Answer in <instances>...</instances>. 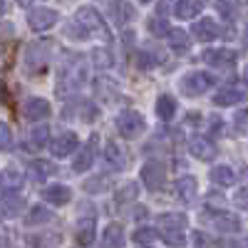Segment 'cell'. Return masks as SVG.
Wrapping results in <instances>:
<instances>
[{
    "mask_svg": "<svg viewBox=\"0 0 248 248\" xmlns=\"http://www.w3.org/2000/svg\"><path fill=\"white\" fill-rule=\"evenodd\" d=\"M179 87H181V94H186V97H199V94L209 92L214 87V75L194 70V72L181 77V85Z\"/></svg>",
    "mask_w": 248,
    "mask_h": 248,
    "instance_id": "obj_1",
    "label": "cell"
},
{
    "mask_svg": "<svg viewBox=\"0 0 248 248\" xmlns=\"http://www.w3.org/2000/svg\"><path fill=\"white\" fill-rule=\"evenodd\" d=\"M117 129L122 137L127 139H137L144 134V129H147V119H144V114H139L137 109H129V112H122L117 117Z\"/></svg>",
    "mask_w": 248,
    "mask_h": 248,
    "instance_id": "obj_2",
    "label": "cell"
},
{
    "mask_svg": "<svg viewBox=\"0 0 248 248\" xmlns=\"http://www.w3.org/2000/svg\"><path fill=\"white\" fill-rule=\"evenodd\" d=\"M52 55V43L50 40H35L25 47V65L28 70H43Z\"/></svg>",
    "mask_w": 248,
    "mask_h": 248,
    "instance_id": "obj_3",
    "label": "cell"
},
{
    "mask_svg": "<svg viewBox=\"0 0 248 248\" xmlns=\"http://www.w3.org/2000/svg\"><path fill=\"white\" fill-rule=\"evenodd\" d=\"M75 20H77V23L85 28L87 32H94V30H97L102 37H109V30H107L105 20H102V15H99L97 8H92V5H82V8L77 10Z\"/></svg>",
    "mask_w": 248,
    "mask_h": 248,
    "instance_id": "obj_4",
    "label": "cell"
},
{
    "mask_svg": "<svg viewBox=\"0 0 248 248\" xmlns=\"http://www.w3.org/2000/svg\"><path fill=\"white\" fill-rule=\"evenodd\" d=\"M164 179H167V167H164L161 161H147L141 167V181L147 184L149 191H159L164 186Z\"/></svg>",
    "mask_w": 248,
    "mask_h": 248,
    "instance_id": "obj_5",
    "label": "cell"
},
{
    "mask_svg": "<svg viewBox=\"0 0 248 248\" xmlns=\"http://www.w3.org/2000/svg\"><path fill=\"white\" fill-rule=\"evenodd\" d=\"M55 23H57V10H52V8H32L28 15V25L35 32H45Z\"/></svg>",
    "mask_w": 248,
    "mask_h": 248,
    "instance_id": "obj_6",
    "label": "cell"
},
{
    "mask_svg": "<svg viewBox=\"0 0 248 248\" xmlns=\"http://www.w3.org/2000/svg\"><path fill=\"white\" fill-rule=\"evenodd\" d=\"M23 114L28 122H40V119H47L52 114V107H50V102L43 99V97H30L25 99V105H23Z\"/></svg>",
    "mask_w": 248,
    "mask_h": 248,
    "instance_id": "obj_7",
    "label": "cell"
},
{
    "mask_svg": "<svg viewBox=\"0 0 248 248\" xmlns=\"http://www.w3.org/2000/svg\"><path fill=\"white\" fill-rule=\"evenodd\" d=\"M97 144H99V139H97V134H92L90 137V141L82 147L77 154H75V161H72V169L77 171V174H82V171H87L90 167H92V161H94V154H97Z\"/></svg>",
    "mask_w": 248,
    "mask_h": 248,
    "instance_id": "obj_8",
    "label": "cell"
},
{
    "mask_svg": "<svg viewBox=\"0 0 248 248\" xmlns=\"http://www.w3.org/2000/svg\"><path fill=\"white\" fill-rule=\"evenodd\" d=\"M134 5L127 3V0H114V3H109V17L114 20V25H129L134 20Z\"/></svg>",
    "mask_w": 248,
    "mask_h": 248,
    "instance_id": "obj_9",
    "label": "cell"
},
{
    "mask_svg": "<svg viewBox=\"0 0 248 248\" xmlns=\"http://www.w3.org/2000/svg\"><path fill=\"white\" fill-rule=\"evenodd\" d=\"M203 62H206V65H211V67H231V65H236V52L226 50V47L206 50L203 52Z\"/></svg>",
    "mask_w": 248,
    "mask_h": 248,
    "instance_id": "obj_10",
    "label": "cell"
},
{
    "mask_svg": "<svg viewBox=\"0 0 248 248\" xmlns=\"http://www.w3.org/2000/svg\"><path fill=\"white\" fill-rule=\"evenodd\" d=\"M75 147H77V134H75V132L60 134V137H55V141L50 144V149H52V154H55L57 159L70 156V154L75 152Z\"/></svg>",
    "mask_w": 248,
    "mask_h": 248,
    "instance_id": "obj_11",
    "label": "cell"
},
{
    "mask_svg": "<svg viewBox=\"0 0 248 248\" xmlns=\"http://www.w3.org/2000/svg\"><path fill=\"white\" fill-rule=\"evenodd\" d=\"M43 199L47 203H52V206H65V203H70L72 191H70V186H65V184H52V186H47V189L43 191Z\"/></svg>",
    "mask_w": 248,
    "mask_h": 248,
    "instance_id": "obj_12",
    "label": "cell"
},
{
    "mask_svg": "<svg viewBox=\"0 0 248 248\" xmlns=\"http://www.w3.org/2000/svg\"><path fill=\"white\" fill-rule=\"evenodd\" d=\"M194 37L196 40H201V43H209V40H216L218 35H221V28L214 23V20L211 17H201L199 20V23L194 25Z\"/></svg>",
    "mask_w": 248,
    "mask_h": 248,
    "instance_id": "obj_13",
    "label": "cell"
},
{
    "mask_svg": "<svg viewBox=\"0 0 248 248\" xmlns=\"http://www.w3.org/2000/svg\"><path fill=\"white\" fill-rule=\"evenodd\" d=\"M189 149H191V154L196 156V159H201V161H209V159H214L216 156V147L206 139V137H194L191 141H189Z\"/></svg>",
    "mask_w": 248,
    "mask_h": 248,
    "instance_id": "obj_14",
    "label": "cell"
},
{
    "mask_svg": "<svg viewBox=\"0 0 248 248\" xmlns=\"http://www.w3.org/2000/svg\"><path fill=\"white\" fill-rule=\"evenodd\" d=\"M75 241L79 246H90L94 241V218L92 216H85V218L77 221V226H75Z\"/></svg>",
    "mask_w": 248,
    "mask_h": 248,
    "instance_id": "obj_15",
    "label": "cell"
},
{
    "mask_svg": "<svg viewBox=\"0 0 248 248\" xmlns=\"http://www.w3.org/2000/svg\"><path fill=\"white\" fill-rule=\"evenodd\" d=\"M201 10H203V0H176L174 5V13L181 20H194Z\"/></svg>",
    "mask_w": 248,
    "mask_h": 248,
    "instance_id": "obj_16",
    "label": "cell"
},
{
    "mask_svg": "<svg viewBox=\"0 0 248 248\" xmlns=\"http://www.w3.org/2000/svg\"><path fill=\"white\" fill-rule=\"evenodd\" d=\"M169 47H171V52L174 55H186L191 50V37H189V32L186 30H171L169 32Z\"/></svg>",
    "mask_w": 248,
    "mask_h": 248,
    "instance_id": "obj_17",
    "label": "cell"
},
{
    "mask_svg": "<svg viewBox=\"0 0 248 248\" xmlns=\"http://www.w3.org/2000/svg\"><path fill=\"white\" fill-rule=\"evenodd\" d=\"M105 164H107V169H124V164H127V159H124V149L119 147V144L109 141L107 144V149H105Z\"/></svg>",
    "mask_w": 248,
    "mask_h": 248,
    "instance_id": "obj_18",
    "label": "cell"
},
{
    "mask_svg": "<svg viewBox=\"0 0 248 248\" xmlns=\"http://www.w3.org/2000/svg\"><path fill=\"white\" fill-rule=\"evenodd\" d=\"M241 99H246L243 90H238V87H223V90H218V94H214V105L231 107V105H238Z\"/></svg>",
    "mask_w": 248,
    "mask_h": 248,
    "instance_id": "obj_19",
    "label": "cell"
},
{
    "mask_svg": "<svg viewBox=\"0 0 248 248\" xmlns=\"http://www.w3.org/2000/svg\"><path fill=\"white\" fill-rule=\"evenodd\" d=\"M214 229L221 233H238L241 231V218L233 214H218L214 218Z\"/></svg>",
    "mask_w": 248,
    "mask_h": 248,
    "instance_id": "obj_20",
    "label": "cell"
},
{
    "mask_svg": "<svg viewBox=\"0 0 248 248\" xmlns=\"http://www.w3.org/2000/svg\"><path fill=\"white\" fill-rule=\"evenodd\" d=\"M102 241H105V248H124V229H122V223H109L105 229Z\"/></svg>",
    "mask_w": 248,
    "mask_h": 248,
    "instance_id": "obj_21",
    "label": "cell"
},
{
    "mask_svg": "<svg viewBox=\"0 0 248 248\" xmlns=\"http://www.w3.org/2000/svg\"><path fill=\"white\" fill-rule=\"evenodd\" d=\"M0 206H3V211H5L8 216H15V214H20V211L25 209V199L20 196V194L8 191V194L0 196Z\"/></svg>",
    "mask_w": 248,
    "mask_h": 248,
    "instance_id": "obj_22",
    "label": "cell"
},
{
    "mask_svg": "<svg viewBox=\"0 0 248 248\" xmlns=\"http://www.w3.org/2000/svg\"><path fill=\"white\" fill-rule=\"evenodd\" d=\"M52 174H55V167L50 161H45V159H35L30 164V179L32 181H47Z\"/></svg>",
    "mask_w": 248,
    "mask_h": 248,
    "instance_id": "obj_23",
    "label": "cell"
},
{
    "mask_svg": "<svg viewBox=\"0 0 248 248\" xmlns=\"http://www.w3.org/2000/svg\"><path fill=\"white\" fill-rule=\"evenodd\" d=\"M90 60H92V65L99 67V70H109L114 65V55L107 50V47H94L90 52Z\"/></svg>",
    "mask_w": 248,
    "mask_h": 248,
    "instance_id": "obj_24",
    "label": "cell"
},
{
    "mask_svg": "<svg viewBox=\"0 0 248 248\" xmlns=\"http://www.w3.org/2000/svg\"><path fill=\"white\" fill-rule=\"evenodd\" d=\"M52 221V214L47 206H32L30 214L25 216V223L28 226H43V223H50Z\"/></svg>",
    "mask_w": 248,
    "mask_h": 248,
    "instance_id": "obj_25",
    "label": "cell"
},
{
    "mask_svg": "<svg viewBox=\"0 0 248 248\" xmlns=\"http://www.w3.org/2000/svg\"><path fill=\"white\" fill-rule=\"evenodd\" d=\"M211 181L216 184V186H233V181H236V174H233V169L231 167H214L211 169Z\"/></svg>",
    "mask_w": 248,
    "mask_h": 248,
    "instance_id": "obj_26",
    "label": "cell"
},
{
    "mask_svg": "<svg viewBox=\"0 0 248 248\" xmlns=\"http://www.w3.org/2000/svg\"><path fill=\"white\" fill-rule=\"evenodd\" d=\"M156 114H159L161 119H171V117L176 114V99H174L171 94H161V97L156 99Z\"/></svg>",
    "mask_w": 248,
    "mask_h": 248,
    "instance_id": "obj_27",
    "label": "cell"
},
{
    "mask_svg": "<svg viewBox=\"0 0 248 248\" xmlns=\"http://www.w3.org/2000/svg\"><path fill=\"white\" fill-rule=\"evenodd\" d=\"M176 191H179V196L184 201H194V196H196V179L194 176H181L176 181Z\"/></svg>",
    "mask_w": 248,
    "mask_h": 248,
    "instance_id": "obj_28",
    "label": "cell"
},
{
    "mask_svg": "<svg viewBox=\"0 0 248 248\" xmlns=\"http://www.w3.org/2000/svg\"><path fill=\"white\" fill-rule=\"evenodd\" d=\"M159 226H161V231H164V229L184 231V226H186V216H184V214H161V216H159Z\"/></svg>",
    "mask_w": 248,
    "mask_h": 248,
    "instance_id": "obj_29",
    "label": "cell"
},
{
    "mask_svg": "<svg viewBox=\"0 0 248 248\" xmlns=\"http://www.w3.org/2000/svg\"><path fill=\"white\" fill-rule=\"evenodd\" d=\"M139 196V186L134 184V181H124L119 189H117V194H114V199L119 201V203H127V201H134Z\"/></svg>",
    "mask_w": 248,
    "mask_h": 248,
    "instance_id": "obj_30",
    "label": "cell"
},
{
    "mask_svg": "<svg viewBox=\"0 0 248 248\" xmlns=\"http://www.w3.org/2000/svg\"><path fill=\"white\" fill-rule=\"evenodd\" d=\"M50 139V127H45V124H37V127L30 132V147L32 149H40V147H45Z\"/></svg>",
    "mask_w": 248,
    "mask_h": 248,
    "instance_id": "obj_31",
    "label": "cell"
},
{
    "mask_svg": "<svg viewBox=\"0 0 248 248\" xmlns=\"http://www.w3.org/2000/svg\"><path fill=\"white\" fill-rule=\"evenodd\" d=\"M147 28H149V32H152L154 37H164V35H169V32H171L169 23H167L164 17H152L149 23H147Z\"/></svg>",
    "mask_w": 248,
    "mask_h": 248,
    "instance_id": "obj_32",
    "label": "cell"
},
{
    "mask_svg": "<svg viewBox=\"0 0 248 248\" xmlns=\"http://www.w3.org/2000/svg\"><path fill=\"white\" fill-rule=\"evenodd\" d=\"M159 62H161V57H154L152 52H139V55L134 57V65H137L139 70H154Z\"/></svg>",
    "mask_w": 248,
    "mask_h": 248,
    "instance_id": "obj_33",
    "label": "cell"
},
{
    "mask_svg": "<svg viewBox=\"0 0 248 248\" xmlns=\"http://www.w3.org/2000/svg\"><path fill=\"white\" fill-rule=\"evenodd\" d=\"M109 189V181L105 176H97V179H87L85 181V191L87 194H105Z\"/></svg>",
    "mask_w": 248,
    "mask_h": 248,
    "instance_id": "obj_34",
    "label": "cell"
},
{
    "mask_svg": "<svg viewBox=\"0 0 248 248\" xmlns=\"http://www.w3.org/2000/svg\"><path fill=\"white\" fill-rule=\"evenodd\" d=\"M156 238H159V231L149 229V226H141V229H137V231H134V241H137V243H144V246L154 243Z\"/></svg>",
    "mask_w": 248,
    "mask_h": 248,
    "instance_id": "obj_35",
    "label": "cell"
},
{
    "mask_svg": "<svg viewBox=\"0 0 248 248\" xmlns=\"http://www.w3.org/2000/svg\"><path fill=\"white\" fill-rule=\"evenodd\" d=\"M159 236H161L164 241H167L169 246H174V248H181V246L186 243V236H184L181 231H174V229H164Z\"/></svg>",
    "mask_w": 248,
    "mask_h": 248,
    "instance_id": "obj_36",
    "label": "cell"
},
{
    "mask_svg": "<svg viewBox=\"0 0 248 248\" xmlns=\"http://www.w3.org/2000/svg\"><path fill=\"white\" fill-rule=\"evenodd\" d=\"M3 181L10 186V189H17V186L23 184V174H20L17 169H13V167H8V169L3 171Z\"/></svg>",
    "mask_w": 248,
    "mask_h": 248,
    "instance_id": "obj_37",
    "label": "cell"
},
{
    "mask_svg": "<svg viewBox=\"0 0 248 248\" xmlns=\"http://www.w3.org/2000/svg\"><path fill=\"white\" fill-rule=\"evenodd\" d=\"M233 127H236L238 134H248V109L236 112V117H233Z\"/></svg>",
    "mask_w": 248,
    "mask_h": 248,
    "instance_id": "obj_38",
    "label": "cell"
},
{
    "mask_svg": "<svg viewBox=\"0 0 248 248\" xmlns=\"http://www.w3.org/2000/svg\"><path fill=\"white\" fill-rule=\"evenodd\" d=\"M10 144H13V132L5 122H0V149H10Z\"/></svg>",
    "mask_w": 248,
    "mask_h": 248,
    "instance_id": "obj_39",
    "label": "cell"
},
{
    "mask_svg": "<svg viewBox=\"0 0 248 248\" xmlns=\"http://www.w3.org/2000/svg\"><path fill=\"white\" fill-rule=\"evenodd\" d=\"M191 241H194V248H209L211 246V238L206 236L203 231H194V238Z\"/></svg>",
    "mask_w": 248,
    "mask_h": 248,
    "instance_id": "obj_40",
    "label": "cell"
},
{
    "mask_svg": "<svg viewBox=\"0 0 248 248\" xmlns=\"http://www.w3.org/2000/svg\"><path fill=\"white\" fill-rule=\"evenodd\" d=\"M67 32H70V37H77V40H87V37H90V32H87L85 28H82L79 23H77V25H70V28H67Z\"/></svg>",
    "mask_w": 248,
    "mask_h": 248,
    "instance_id": "obj_41",
    "label": "cell"
},
{
    "mask_svg": "<svg viewBox=\"0 0 248 248\" xmlns=\"http://www.w3.org/2000/svg\"><path fill=\"white\" fill-rule=\"evenodd\" d=\"M233 203L238 206V209H243V211H248V189H241L236 196H233Z\"/></svg>",
    "mask_w": 248,
    "mask_h": 248,
    "instance_id": "obj_42",
    "label": "cell"
},
{
    "mask_svg": "<svg viewBox=\"0 0 248 248\" xmlns=\"http://www.w3.org/2000/svg\"><path fill=\"white\" fill-rule=\"evenodd\" d=\"M85 112H87V114H85V122H94V119L99 117V109L92 105V102H87V105H85Z\"/></svg>",
    "mask_w": 248,
    "mask_h": 248,
    "instance_id": "obj_43",
    "label": "cell"
},
{
    "mask_svg": "<svg viewBox=\"0 0 248 248\" xmlns=\"http://www.w3.org/2000/svg\"><path fill=\"white\" fill-rule=\"evenodd\" d=\"M132 216H134V218H147V209H144V206H137Z\"/></svg>",
    "mask_w": 248,
    "mask_h": 248,
    "instance_id": "obj_44",
    "label": "cell"
},
{
    "mask_svg": "<svg viewBox=\"0 0 248 248\" xmlns=\"http://www.w3.org/2000/svg\"><path fill=\"white\" fill-rule=\"evenodd\" d=\"M0 15H5V0H0Z\"/></svg>",
    "mask_w": 248,
    "mask_h": 248,
    "instance_id": "obj_45",
    "label": "cell"
},
{
    "mask_svg": "<svg viewBox=\"0 0 248 248\" xmlns=\"http://www.w3.org/2000/svg\"><path fill=\"white\" fill-rule=\"evenodd\" d=\"M243 79H246V85H248V67L243 70Z\"/></svg>",
    "mask_w": 248,
    "mask_h": 248,
    "instance_id": "obj_46",
    "label": "cell"
},
{
    "mask_svg": "<svg viewBox=\"0 0 248 248\" xmlns=\"http://www.w3.org/2000/svg\"><path fill=\"white\" fill-rule=\"evenodd\" d=\"M17 3H20V5H30V0H17Z\"/></svg>",
    "mask_w": 248,
    "mask_h": 248,
    "instance_id": "obj_47",
    "label": "cell"
},
{
    "mask_svg": "<svg viewBox=\"0 0 248 248\" xmlns=\"http://www.w3.org/2000/svg\"><path fill=\"white\" fill-rule=\"evenodd\" d=\"M243 43L248 45V28H246V35H243Z\"/></svg>",
    "mask_w": 248,
    "mask_h": 248,
    "instance_id": "obj_48",
    "label": "cell"
},
{
    "mask_svg": "<svg viewBox=\"0 0 248 248\" xmlns=\"http://www.w3.org/2000/svg\"><path fill=\"white\" fill-rule=\"evenodd\" d=\"M141 3H152V0H141Z\"/></svg>",
    "mask_w": 248,
    "mask_h": 248,
    "instance_id": "obj_49",
    "label": "cell"
}]
</instances>
